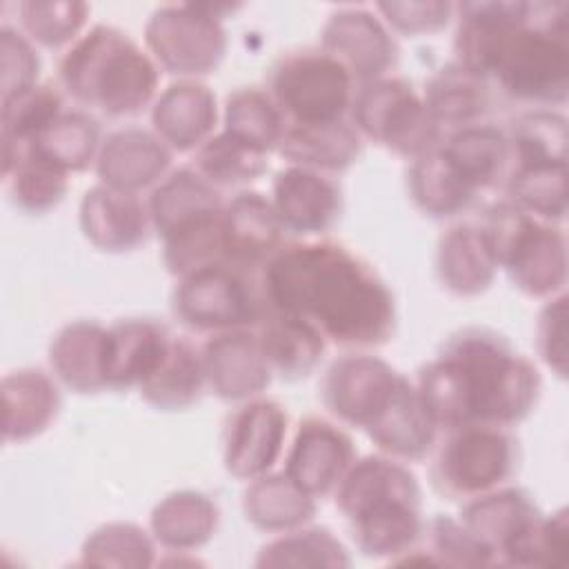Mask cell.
Wrapping results in <instances>:
<instances>
[{"label":"cell","mask_w":569,"mask_h":569,"mask_svg":"<svg viewBox=\"0 0 569 569\" xmlns=\"http://www.w3.org/2000/svg\"><path fill=\"white\" fill-rule=\"evenodd\" d=\"M264 309L311 325L327 345L369 351L391 340L396 300L380 273L345 244L302 240L282 244L260 269Z\"/></svg>","instance_id":"6da1fadb"},{"label":"cell","mask_w":569,"mask_h":569,"mask_svg":"<svg viewBox=\"0 0 569 569\" xmlns=\"http://www.w3.org/2000/svg\"><path fill=\"white\" fill-rule=\"evenodd\" d=\"M567 16L565 2H460L453 62L529 109L562 107L569 96Z\"/></svg>","instance_id":"7a4b0ae2"},{"label":"cell","mask_w":569,"mask_h":569,"mask_svg":"<svg viewBox=\"0 0 569 569\" xmlns=\"http://www.w3.org/2000/svg\"><path fill=\"white\" fill-rule=\"evenodd\" d=\"M413 382L440 433L511 429L531 416L542 391L536 362L496 329L478 325L449 333Z\"/></svg>","instance_id":"3957f363"},{"label":"cell","mask_w":569,"mask_h":569,"mask_svg":"<svg viewBox=\"0 0 569 569\" xmlns=\"http://www.w3.org/2000/svg\"><path fill=\"white\" fill-rule=\"evenodd\" d=\"M333 500L353 545L367 558L393 565L422 542V489L402 460L380 451L356 458Z\"/></svg>","instance_id":"277c9868"},{"label":"cell","mask_w":569,"mask_h":569,"mask_svg":"<svg viewBox=\"0 0 569 569\" xmlns=\"http://www.w3.org/2000/svg\"><path fill=\"white\" fill-rule=\"evenodd\" d=\"M62 91L107 118H131L158 98L160 67L129 33L93 24L60 58Z\"/></svg>","instance_id":"5b68a950"},{"label":"cell","mask_w":569,"mask_h":569,"mask_svg":"<svg viewBox=\"0 0 569 569\" xmlns=\"http://www.w3.org/2000/svg\"><path fill=\"white\" fill-rule=\"evenodd\" d=\"M498 269L529 298H553L567 284V236L558 224L538 220L507 200L491 207L480 224Z\"/></svg>","instance_id":"8992f818"},{"label":"cell","mask_w":569,"mask_h":569,"mask_svg":"<svg viewBox=\"0 0 569 569\" xmlns=\"http://www.w3.org/2000/svg\"><path fill=\"white\" fill-rule=\"evenodd\" d=\"M231 4H162L144 24V44L156 64L178 80H200L222 64L229 47L224 16Z\"/></svg>","instance_id":"52a82bcc"},{"label":"cell","mask_w":569,"mask_h":569,"mask_svg":"<svg viewBox=\"0 0 569 569\" xmlns=\"http://www.w3.org/2000/svg\"><path fill=\"white\" fill-rule=\"evenodd\" d=\"M518 469V442L502 427L445 431L431 451V487L447 500L467 502L507 485Z\"/></svg>","instance_id":"ba28073f"},{"label":"cell","mask_w":569,"mask_h":569,"mask_svg":"<svg viewBox=\"0 0 569 569\" xmlns=\"http://www.w3.org/2000/svg\"><path fill=\"white\" fill-rule=\"evenodd\" d=\"M356 80L320 47L280 56L269 71L267 91L287 124H325L349 118Z\"/></svg>","instance_id":"9c48e42d"},{"label":"cell","mask_w":569,"mask_h":569,"mask_svg":"<svg viewBox=\"0 0 569 569\" xmlns=\"http://www.w3.org/2000/svg\"><path fill=\"white\" fill-rule=\"evenodd\" d=\"M349 120L362 140L407 160L427 153L442 140V131L427 111L422 96L398 76L358 84Z\"/></svg>","instance_id":"30bf717a"},{"label":"cell","mask_w":569,"mask_h":569,"mask_svg":"<svg viewBox=\"0 0 569 569\" xmlns=\"http://www.w3.org/2000/svg\"><path fill=\"white\" fill-rule=\"evenodd\" d=\"M176 320L198 333L253 329L262 318L260 284L249 271L229 262H216L178 278L171 293Z\"/></svg>","instance_id":"8fae6325"},{"label":"cell","mask_w":569,"mask_h":569,"mask_svg":"<svg viewBox=\"0 0 569 569\" xmlns=\"http://www.w3.org/2000/svg\"><path fill=\"white\" fill-rule=\"evenodd\" d=\"M405 373L369 351H347L322 373L320 400L340 422L367 431L391 402Z\"/></svg>","instance_id":"7c38bea8"},{"label":"cell","mask_w":569,"mask_h":569,"mask_svg":"<svg viewBox=\"0 0 569 569\" xmlns=\"http://www.w3.org/2000/svg\"><path fill=\"white\" fill-rule=\"evenodd\" d=\"M289 418L280 402L258 396L236 405L222 429V465L238 480L269 473L284 451Z\"/></svg>","instance_id":"4fadbf2b"},{"label":"cell","mask_w":569,"mask_h":569,"mask_svg":"<svg viewBox=\"0 0 569 569\" xmlns=\"http://www.w3.org/2000/svg\"><path fill=\"white\" fill-rule=\"evenodd\" d=\"M320 49L336 58L356 84L391 76L400 58L396 36L376 9L367 7L333 9L322 27Z\"/></svg>","instance_id":"5bb4252c"},{"label":"cell","mask_w":569,"mask_h":569,"mask_svg":"<svg viewBox=\"0 0 569 569\" xmlns=\"http://www.w3.org/2000/svg\"><path fill=\"white\" fill-rule=\"evenodd\" d=\"M356 458L353 440L340 425L309 416L296 429L284 473L298 489L320 500L336 493Z\"/></svg>","instance_id":"9a60e30c"},{"label":"cell","mask_w":569,"mask_h":569,"mask_svg":"<svg viewBox=\"0 0 569 569\" xmlns=\"http://www.w3.org/2000/svg\"><path fill=\"white\" fill-rule=\"evenodd\" d=\"M269 200L284 233L307 240L331 231L345 209L342 187L333 176L296 164L273 176Z\"/></svg>","instance_id":"2e32d148"},{"label":"cell","mask_w":569,"mask_h":569,"mask_svg":"<svg viewBox=\"0 0 569 569\" xmlns=\"http://www.w3.org/2000/svg\"><path fill=\"white\" fill-rule=\"evenodd\" d=\"M200 349L207 389L224 402L240 405L258 398L273 380V371L262 353L256 329L213 333Z\"/></svg>","instance_id":"e0dca14e"},{"label":"cell","mask_w":569,"mask_h":569,"mask_svg":"<svg viewBox=\"0 0 569 569\" xmlns=\"http://www.w3.org/2000/svg\"><path fill=\"white\" fill-rule=\"evenodd\" d=\"M82 236L104 253H129L147 242L151 216L140 193L120 191L102 182L89 187L78 207Z\"/></svg>","instance_id":"ac0fdd59"},{"label":"cell","mask_w":569,"mask_h":569,"mask_svg":"<svg viewBox=\"0 0 569 569\" xmlns=\"http://www.w3.org/2000/svg\"><path fill=\"white\" fill-rule=\"evenodd\" d=\"M171 158L173 151L151 129L122 127L102 138L93 167L98 182L140 193L171 171Z\"/></svg>","instance_id":"d6986e66"},{"label":"cell","mask_w":569,"mask_h":569,"mask_svg":"<svg viewBox=\"0 0 569 569\" xmlns=\"http://www.w3.org/2000/svg\"><path fill=\"white\" fill-rule=\"evenodd\" d=\"M173 342L171 329L156 318H120L107 327V389H140L162 365Z\"/></svg>","instance_id":"ffe728a7"},{"label":"cell","mask_w":569,"mask_h":569,"mask_svg":"<svg viewBox=\"0 0 569 569\" xmlns=\"http://www.w3.org/2000/svg\"><path fill=\"white\" fill-rule=\"evenodd\" d=\"M284 229L273 211L269 196L242 189L236 191L222 209V249L224 262L251 271L282 247Z\"/></svg>","instance_id":"44dd1931"},{"label":"cell","mask_w":569,"mask_h":569,"mask_svg":"<svg viewBox=\"0 0 569 569\" xmlns=\"http://www.w3.org/2000/svg\"><path fill=\"white\" fill-rule=\"evenodd\" d=\"M218 124V100L202 80H176L151 104V131L173 151L193 153Z\"/></svg>","instance_id":"7402d4cb"},{"label":"cell","mask_w":569,"mask_h":569,"mask_svg":"<svg viewBox=\"0 0 569 569\" xmlns=\"http://www.w3.org/2000/svg\"><path fill=\"white\" fill-rule=\"evenodd\" d=\"M365 433L380 453L402 462L429 458L440 440L436 420L431 418L416 382H411L407 376L398 385L387 409Z\"/></svg>","instance_id":"603a6c76"},{"label":"cell","mask_w":569,"mask_h":569,"mask_svg":"<svg viewBox=\"0 0 569 569\" xmlns=\"http://www.w3.org/2000/svg\"><path fill=\"white\" fill-rule=\"evenodd\" d=\"M62 409L60 382L36 367L9 371L2 378V438L27 442L44 433Z\"/></svg>","instance_id":"cb8c5ba5"},{"label":"cell","mask_w":569,"mask_h":569,"mask_svg":"<svg viewBox=\"0 0 569 569\" xmlns=\"http://www.w3.org/2000/svg\"><path fill=\"white\" fill-rule=\"evenodd\" d=\"M107 327L98 320H71L56 331L49 342V369L53 378L73 393H100L107 389L104 376Z\"/></svg>","instance_id":"d4e9b609"},{"label":"cell","mask_w":569,"mask_h":569,"mask_svg":"<svg viewBox=\"0 0 569 569\" xmlns=\"http://www.w3.org/2000/svg\"><path fill=\"white\" fill-rule=\"evenodd\" d=\"M498 273L491 242L480 224L449 227L436 247L438 282L453 296L476 298L485 293Z\"/></svg>","instance_id":"484cf974"},{"label":"cell","mask_w":569,"mask_h":569,"mask_svg":"<svg viewBox=\"0 0 569 569\" xmlns=\"http://www.w3.org/2000/svg\"><path fill=\"white\" fill-rule=\"evenodd\" d=\"M540 513L542 511L525 489L502 485L462 502L458 518L491 553L493 565H500L509 545Z\"/></svg>","instance_id":"4316f807"},{"label":"cell","mask_w":569,"mask_h":569,"mask_svg":"<svg viewBox=\"0 0 569 569\" xmlns=\"http://www.w3.org/2000/svg\"><path fill=\"white\" fill-rule=\"evenodd\" d=\"M220 509L211 496L196 489L167 493L149 516V531L169 553H193L216 536Z\"/></svg>","instance_id":"83f0119b"},{"label":"cell","mask_w":569,"mask_h":569,"mask_svg":"<svg viewBox=\"0 0 569 569\" xmlns=\"http://www.w3.org/2000/svg\"><path fill=\"white\" fill-rule=\"evenodd\" d=\"M362 147V136L345 118L325 124H287L276 153L287 164L336 176L358 162Z\"/></svg>","instance_id":"f1b7e54d"},{"label":"cell","mask_w":569,"mask_h":569,"mask_svg":"<svg viewBox=\"0 0 569 569\" xmlns=\"http://www.w3.org/2000/svg\"><path fill=\"white\" fill-rule=\"evenodd\" d=\"M253 329L273 378L296 382L309 378L320 367L327 340L305 320L264 309Z\"/></svg>","instance_id":"f546056e"},{"label":"cell","mask_w":569,"mask_h":569,"mask_svg":"<svg viewBox=\"0 0 569 569\" xmlns=\"http://www.w3.org/2000/svg\"><path fill=\"white\" fill-rule=\"evenodd\" d=\"M440 149L476 193L502 184L507 178L511 162L507 131L487 120L445 133Z\"/></svg>","instance_id":"4dcf8cb0"},{"label":"cell","mask_w":569,"mask_h":569,"mask_svg":"<svg viewBox=\"0 0 569 569\" xmlns=\"http://www.w3.org/2000/svg\"><path fill=\"white\" fill-rule=\"evenodd\" d=\"M420 96L442 133L482 122L491 107L489 82L453 60L425 82Z\"/></svg>","instance_id":"1f68e13d"},{"label":"cell","mask_w":569,"mask_h":569,"mask_svg":"<svg viewBox=\"0 0 569 569\" xmlns=\"http://www.w3.org/2000/svg\"><path fill=\"white\" fill-rule=\"evenodd\" d=\"M407 189L413 207L433 220L453 218L467 211L478 196L449 162L440 144L411 160Z\"/></svg>","instance_id":"d6a6232c"},{"label":"cell","mask_w":569,"mask_h":569,"mask_svg":"<svg viewBox=\"0 0 569 569\" xmlns=\"http://www.w3.org/2000/svg\"><path fill=\"white\" fill-rule=\"evenodd\" d=\"M318 500L298 489L287 473H264L249 480L242 493V513L249 525L264 533H284L309 525Z\"/></svg>","instance_id":"836d02e7"},{"label":"cell","mask_w":569,"mask_h":569,"mask_svg":"<svg viewBox=\"0 0 569 569\" xmlns=\"http://www.w3.org/2000/svg\"><path fill=\"white\" fill-rule=\"evenodd\" d=\"M207 391L202 349L187 336H173L158 371L138 389L140 398L158 411H187Z\"/></svg>","instance_id":"e575fe53"},{"label":"cell","mask_w":569,"mask_h":569,"mask_svg":"<svg viewBox=\"0 0 569 569\" xmlns=\"http://www.w3.org/2000/svg\"><path fill=\"white\" fill-rule=\"evenodd\" d=\"M222 193L209 184L191 164L171 169L153 189L147 200L151 227L158 236L196 220L200 216L218 213L224 209Z\"/></svg>","instance_id":"d590c367"},{"label":"cell","mask_w":569,"mask_h":569,"mask_svg":"<svg viewBox=\"0 0 569 569\" xmlns=\"http://www.w3.org/2000/svg\"><path fill=\"white\" fill-rule=\"evenodd\" d=\"M102 144L98 120L80 109L62 111L22 149L64 173H80L96 164ZM4 147V144H2Z\"/></svg>","instance_id":"8d00e7d4"},{"label":"cell","mask_w":569,"mask_h":569,"mask_svg":"<svg viewBox=\"0 0 569 569\" xmlns=\"http://www.w3.org/2000/svg\"><path fill=\"white\" fill-rule=\"evenodd\" d=\"M2 182L13 207L33 216L56 209L69 191V173L22 147H2Z\"/></svg>","instance_id":"74e56055"},{"label":"cell","mask_w":569,"mask_h":569,"mask_svg":"<svg viewBox=\"0 0 569 569\" xmlns=\"http://www.w3.org/2000/svg\"><path fill=\"white\" fill-rule=\"evenodd\" d=\"M502 187L509 204L538 220L560 224L567 218V162L509 164Z\"/></svg>","instance_id":"f35d334b"},{"label":"cell","mask_w":569,"mask_h":569,"mask_svg":"<svg viewBox=\"0 0 569 569\" xmlns=\"http://www.w3.org/2000/svg\"><path fill=\"white\" fill-rule=\"evenodd\" d=\"M191 167L218 191H242L267 171L269 156L222 129L193 151Z\"/></svg>","instance_id":"ab89813d"},{"label":"cell","mask_w":569,"mask_h":569,"mask_svg":"<svg viewBox=\"0 0 569 569\" xmlns=\"http://www.w3.org/2000/svg\"><path fill=\"white\" fill-rule=\"evenodd\" d=\"M256 567H351V556L342 540L327 527L302 525L276 533L264 542L253 560Z\"/></svg>","instance_id":"60d3db41"},{"label":"cell","mask_w":569,"mask_h":569,"mask_svg":"<svg viewBox=\"0 0 569 569\" xmlns=\"http://www.w3.org/2000/svg\"><path fill=\"white\" fill-rule=\"evenodd\" d=\"M224 131L256 147L262 153H276L287 129V120L267 89L240 87L231 91L222 107Z\"/></svg>","instance_id":"b9f144b4"},{"label":"cell","mask_w":569,"mask_h":569,"mask_svg":"<svg viewBox=\"0 0 569 569\" xmlns=\"http://www.w3.org/2000/svg\"><path fill=\"white\" fill-rule=\"evenodd\" d=\"M156 547L151 531L124 520L96 527L80 547V565L84 567H151L156 565Z\"/></svg>","instance_id":"7bdbcfd3"},{"label":"cell","mask_w":569,"mask_h":569,"mask_svg":"<svg viewBox=\"0 0 569 569\" xmlns=\"http://www.w3.org/2000/svg\"><path fill=\"white\" fill-rule=\"evenodd\" d=\"M427 547H416L393 565H445V567H491L493 558L482 542L460 522V518L436 516L427 520Z\"/></svg>","instance_id":"ee69618b"},{"label":"cell","mask_w":569,"mask_h":569,"mask_svg":"<svg viewBox=\"0 0 569 569\" xmlns=\"http://www.w3.org/2000/svg\"><path fill=\"white\" fill-rule=\"evenodd\" d=\"M511 162H567V118L558 109H527L518 113L507 131Z\"/></svg>","instance_id":"f6af8a7d"},{"label":"cell","mask_w":569,"mask_h":569,"mask_svg":"<svg viewBox=\"0 0 569 569\" xmlns=\"http://www.w3.org/2000/svg\"><path fill=\"white\" fill-rule=\"evenodd\" d=\"M91 7L78 0H27L18 4V29L44 49L71 47L87 27Z\"/></svg>","instance_id":"bcb514c9"},{"label":"cell","mask_w":569,"mask_h":569,"mask_svg":"<svg viewBox=\"0 0 569 569\" xmlns=\"http://www.w3.org/2000/svg\"><path fill=\"white\" fill-rule=\"evenodd\" d=\"M62 111V91L49 82H40L22 93L2 98L0 142L4 147H24L38 133H42Z\"/></svg>","instance_id":"7dc6e473"},{"label":"cell","mask_w":569,"mask_h":569,"mask_svg":"<svg viewBox=\"0 0 569 569\" xmlns=\"http://www.w3.org/2000/svg\"><path fill=\"white\" fill-rule=\"evenodd\" d=\"M569 558V518L560 507L556 513H540L502 553L500 565L509 567H562Z\"/></svg>","instance_id":"c3c4849f"},{"label":"cell","mask_w":569,"mask_h":569,"mask_svg":"<svg viewBox=\"0 0 569 569\" xmlns=\"http://www.w3.org/2000/svg\"><path fill=\"white\" fill-rule=\"evenodd\" d=\"M376 13L396 36L420 38L447 29L453 22L456 4L442 0H405V2H378Z\"/></svg>","instance_id":"681fc988"},{"label":"cell","mask_w":569,"mask_h":569,"mask_svg":"<svg viewBox=\"0 0 569 569\" xmlns=\"http://www.w3.org/2000/svg\"><path fill=\"white\" fill-rule=\"evenodd\" d=\"M40 84L38 47L11 24L0 27V100Z\"/></svg>","instance_id":"f907efd6"},{"label":"cell","mask_w":569,"mask_h":569,"mask_svg":"<svg viewBox=\"0 0 569 569\" xmlns=\"http://www.w3.org/2000/svg\"><path fill=\"white\" fill-rule=\"evenodd\" d=\"M538 358L560 378H567V293L547 298L536 320Z\"/></svg>","instance_id":"816d5d0a"}]
</instances>
